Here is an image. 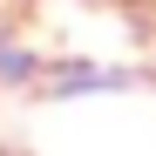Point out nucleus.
I'll list each match as a JSON object with an SVG mask.
<instances>
[{
  "mask_svg": "<svg viewBox=\"0 0 156 156\" xmlns=\"http://www.w3.org/2000/svg\"><path fill=\"white\" fill-rule=\"evenodd\" d=\"M122 88H143L136 68L122 61H88V55H55L41 75V95L48 102H82V95H122Z\"/></svg>",
  "mask_w": 156,
  "mask_h": 156,
  "instance_id": "f257e3e1",
  "label": "nucleus"
},
{
  "mask_svg": "<svg viewBox=\"0 0 156 156\" xmlns=\"http://www.w3.org/2000/svg\"><path fill=\"white\" fill-rule=\"evenodd\" d=\"M55 55H41V48L27 34H14V27H0V88L7 95H41V75Z\"/></svg>",
  "mask_w": 156,
  "mask_h": 156,
  "instance_id": "f03ea898",
  "label": "nucleus"
},
{
  "mask_svg": "<svg viewBox=\"0 0 156 156\" xmlns=\"http://www.w3.org/2000/svg\"><path fill=\"white\" fill-rule=\"evenodd\" d=\"M75 7H109V0H75Z\"/></svg>",
  "mask_w": 156,
  "mask_h": 156,
  "instance_id": "7ed1b4c3",
  "label": "nucleus"
}]
</instances>
